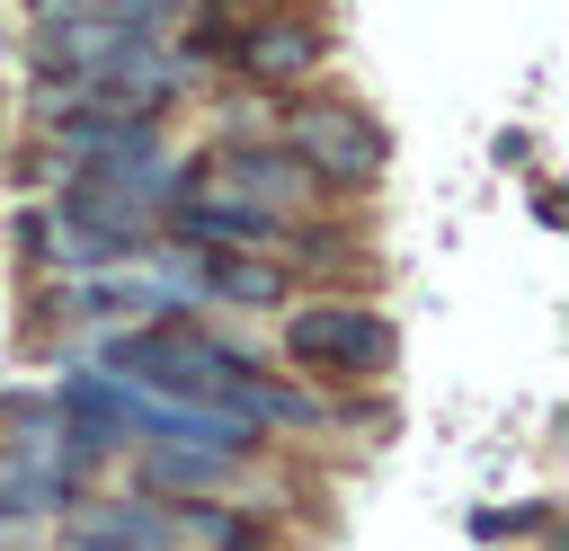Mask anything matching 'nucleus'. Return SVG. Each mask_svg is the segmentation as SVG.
<instances>
[{
	"label": "nucleus",
	"instance_id": "nucleus-1",
	"mask_svg": "<svg viewBox=\"0 0 569 551\" xmlns=\"http://www.w3.org/2000/svg\"><path fill=\"white\" fill-rule=\"evenodd\" d=\"M107 364H116L124 382H151V391H178V400L240 409L249 427H267V418H302L293 391H276L258 364H240L231 347H213V338H196V329H142V338H116Z\"/></svg>",
	"mask_w": 569,
	"mask_h": 551
},
{
	"label": "nucleus",
	"instance_id": "nucleus-2",
	"mask_svg": "<svg viewBox=\"0 0 569 551\" xmlns=\"http://www.w3.org/2000/svg\"><path fill=\"white\" fill-rule=\"evenodd\" d=\"M284 151H293L311 178H329V187H365V178L382 169V133H373V116H365L356 98H302V107L284 116Z\"/></svg>",
	"mask_w": 569,
	"mask_h": 551
},
{
	"label": "nucleus",
	"instance_id": "nucleus-3",
	"mask_svg": "<svg viewBox=\"0 0 569 551\" xmlns=\"http://www.w3.org/2000/svg\"><path fill=\"white\" fill-rule=\"evenodd\" d=\"M204 196L249 204V213H267V222H302V213H311V169H302L284 142H231V151L204 160Z\"/></svg>",
	"mask_w": 569,
	"mask_h": 551
},
{
	"label": "nucleus",
	"instance_id": "nucleus-4",
	"mask_svg": "<svg viewBox=\"0 0 569 551\" xmlns=\"http://www.w3.org/2000/svg\"><path fill=\"white\" fill-rule=\"evenodd\" d=\"M284 355L311 364V373H382L391 364V320L382 311H356V302H311L284 320Z\"/></svg>",
	"mask_w": 569,
	"mask_h": 551
},
{
	"label": "nucleus",
	"instance_id": "nucleus-5",
	"mask_svg": "<svg viewBox=\"0 0 569 551\" xmlns=\"http://www.w3.org/2000/svg\"><path fill=\"white\" fill-rule=\"evenodd\" d=\"M320 36L302 27V18H249L240 36H231V62L258 80V89H284V80H311L320 71Z\"/></svg>",
	"mask_w": 569,
	"mask_h": 551
},
{
	"label": "nucleus",
	"instance_id": "nucleus-6",
	"mask_svg": "<svg viewBox=\"0 0 569 551\" xmlns=\"http://www.w3.org/2000/svg\"><path fill=\"white\" fill-rule=\"evenodd\" d=\"M169 524L151 507H80L71 515V551H160Z\"/></svg>",
	"mask_w": 569,
	"mask_h": 551
},
{
	"label": "nucleus",
	"instance_id": "nucleus-7",
	"mask_svg": "<svg viewBox=\"0 0 569 551\" xmlns=\"http://www.w3.org/2000/svg\"><path fill=\"white\" fill-rule=\"evenodd\" d=\"M222 462L231 453H204V444H151L142 453V480H160V489H213Z\"/></svg>",
	"mask_w": 569,
	"mask_h": 551
},
{
	"label": "nucleus",
	"instance_id": "nucleus-8",
	"mask_svg": "<svg viewBox=\"0 0 569 551\" xmlns=\"http://www.w3.org/2000/svg\"><path fill=\"white\" fill-rule=\"evenodd\" d=\"M204 284L222 302H284V267H258V258H204Z\"/></svg>",
	"mask_w": 569,
	"mask_h": 551
},
{
	"label": "nucleus",
	"instance_id": "nucleus-9",
	"mask_svg": "<svg viewBox=\"0 0 569 551\" xmlns=\"http://www.w3.org/2000/svg\"><path fill=\"white\" fill-rule=\"evenodd\" d=\"M44 9H62V0H44Z\"/></svg>",
	"mask_w": 569,
	"mask_h": 551
}]
</instances>
